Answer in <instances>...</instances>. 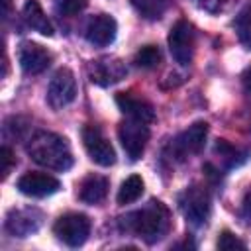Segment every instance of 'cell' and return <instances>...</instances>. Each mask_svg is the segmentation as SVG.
Listing matches in <instances>:
<instances>
[{
  "label": "cell",
  "mask_w": 251,
  "mask_h": 251,
  "mask_svg": "<svg viewBox=\"0 0 251 251\" xmlns=\"http://www.w3.org/2000/svg\"><path fill=\"white\" fill-rule=\"evenodd\" d=\"M0 161H2V178H6V176L12 173V167H14V163H16V159H14L10 147L4 145V147L0 149Z\"/></svg>",
  "instance_id": "cell-26"
},
{
  "label": "cell",
  "mask_w": 251,
  "mask_h": 251,
  "mask_svg": "<svg viewBox=\"0 0 251 251\" xmlns=\"http://www.w3.org/2000/svg\"><path fill=\"white\" fill-rule=\"evenodd\" d=\"M206 137H208V124L206 122H194L188 129H184L182 133H178L173 139L171 151L178 161H182L190 155L200 153L204 149Z\"/></svg>",
  "instance_id": "cell-8"
},
{
  "label": "cell",
  "mask_w": 251,
  "mask_h": 251,
  "mask_svg": "<svg viewBox=\"0 0 251 251\" xmlns=\"http://www.w3.org/2000/svg\"><path fill=\"white\" fill-rule=\"evenodd\" d=\"M24 20H25V24L31 27V29H35V31H39L41 35H53V24H51V20L45 16V12H43V8H41V4L37 2V0H27L25 4H24Z\"/></svg>",
  "instance_id": "cell-17"
},
{
  "label": "cell",
  "mask_w": 251,
  "mask_h": 251,
  "mask_svg": "<svg viewBox=\"0 0 251 251\" xmlns=\"http://www.w3.org/2000/svg\"><path fill=\"white\" fill-rule=\"evenodd\" d=\"M27 155L41 167L51 171H69L73 167V153L65 137L51 133V131H35L27 145Z\"/></svg>",
  "instance_id": "cell-2"
},
{
  "label": "cell",
  "mask_w": 251,
  "mask_h": 251,
  "mask_svg": "<svg viewBox=\"0 0 251 251\" xmlns=\"http://www.w3.org/2000/svg\"><path fill=\"white\" fill-rule=\"evenodd\" d=\"M116 104L122 110V114H126L131 120H137V122H143V124H151L155 120L153 106L147 100L135 96L133 92H120V94H116Z\"/></svg>",
  "instance_id": "cell-15"
},
{
  "label": "cell",
  "mask_w": 251,
  "mask_h": 251,
  "mask_svg": "<svg viewBox=\"0 0 251 251\" xmlns=\"http://www.w3.org/2000/svg\"><path fill=\"white\" fill-rule=\"evenodd\" d=\"M53 233L57 235L59 241H63L69 247H78L88 239L90 233V220L84 214L78 212H69L65 216H61L55 226H53Z\"/></svg>",
  "instance_id": "cell-3"
},
{
  "label": "cell",
  "mask_w": 251,
  "mask_h": 251,
  "mask_svg": "<svg viewBox=\"0 0 251 251\" xmlns=\"http://www.w3.org/2000/svg\"><path fill=\"white\" fill-rule=\"evenodd\" d=\"M233 2H237V0H198V4H200L204 10L212 12V14H218V12L227 10Z\"/></svg>",
  "instance_id": "cell-25"
},
{
  "label": "cell",
  "mask_w": 251,
  "mask_h": 251,
  "mask_svg": "<svg viewBox=\"0 0 251 251\" xmlns=\"http://www.w3.org/2000/svg\"><path fill=\"white\" fill-rule=\"evenodd\" d=\"M76 98V78L71 69H59L49 86H47V102L51 108L61 110L69 106Z\"/></svg>",
  "instance_id": "cell-7"
},
{
  "label": "cell",
  "mask_w": 251,
  "mask_h": 251,
  "mask_svg": "<svg viewBox=\"0 0 251 251\" xmlns=\"http://www.w3.org/2000/svg\"><path fill=\"white\" fill-rule=\"evenodd\" d=\"M194 45H196V31L192 24H188L186 20H178L169 31V51L173 59L182 67L190 65L194 57Z\"/></svg>",
  "instance_id": "cell-4"
},
{
  "label": "cell",
  "mask_w": 251,
  "mask_h": 251,
  "mask_svg": "<svg viewBox=\"0 0 251 251\" xmlns=\"http://www.w3.org/2000/svg\"><path fill=\"white\" fill-rule=\"evenodd\" d=\"M118 137L122 141V147L126 151V155L131 159V161H137L143 151H145V145L149 141V127L147 124L143 122H137V120H131L127 118L126 122L120 124L118 127Z\"/></svg>",
  "instance_id": "cell-5"
},
{
  "label": "cell",
  "mask_w": 251,
  "mask_h": 251,
  "mask_svg": "<svg viewBox=\"0 0 251 251\" xmlns=\"http://www.w3.org/2000/svg\"><path fill=\"white\" fill-rule=\"evenodd\" d=\"M108 194V178L102 175H88L78 188V198L84 204H100Z\"/></svg>",
  "instance_id": "cell-16"
},
{
  "label": "cell",
  "mask_w": 251,
  "mask_h": 251,
  "mask_svg": "<svg viewBox=\"0 0 251 251\" xmlns=\"http://www.w3.org/2000/svg\"><path fill=\"white\" fill-rule=\"evenodd\" d=\"M116 31H118L116 20L108 14H98L88 20V24L84 27V37L90 45L106 47L116 39Z\"/></svg>",
  "instance_id": "cell-13"
},
{
  "label": "cell",
  "mask_w": 251,
  "mask_h": 251,
  "mask_svg": "<svg viewBox=\"0 0 251 251\" xmlns=\"http://www.w3.org/2000/svg\"><path fill=\"white\" fill-rule=\"evenodd\" d=\"M61 188V182L47 175V173H37V171H31V173H25L18 178V190L25 196H31V198H45V196H51L55 194L57 190Z\"/></svg>",
  "instance_id": "cell-11"
},
{
  "label": "cell",
  "mask_w": 251,
  "mask_h": 251,
  "mask_svg": "<svg viewBox=\"0 0 251 251\" xmlns=\"http://www.w3.org/2000/svg\"><path fill=\"white\" fill-rule=\"evenodd\" d=\"M237 35H239V41L247 49H251V16L249 14H243L237 20Z\"/></svg>",
  "instance_id": "cell-23"
},
{
  "label": "cell",
  "mask_w": 251,
  "mask_h": 251,
  "mask_svg": "<svg viewBox=\"0 0 251 251\" xmlns=\"http://www.w3.org/2000/svg\"><path fill=\"white\" fill-rule=\"evenodd\" d=\"M218 249H245V243L237 239L231 231H222L218 237Z\"/></svg>",
  "instance_id": "cell-24"
},
{
  "label": "cell",
  "mask_w": 251,
  "mask_h": 251,
  "mask_svg": "<svg viewBox=\"0 0 251 251\" xmlns=\"http://www.w3.org/2000/svg\"><path fill=\"white\" fill-rule=\"evenodd\" d=\"M178 204H180V210H182L186 222L192 226H202L210 216V196L198 184L186 188L180 194Z\"/></svg>",
  "instance_id": "cell-6"
},
{
  "label": "cell",
  "mask_w": 251,
  "mask_h": 251,
  "mask_svg": "<svg viewBox=\"0 0 251 251\" xmlns=\"http://www.w3.org/2000/svg\"><path fill=\"white\" fill-rule=\"evenodd\" d=\"M127 69L118 57H100L88 65V76L98 86H112L126 78Z\"/></svg>",
  "instance_id": "cell-10"
},
{
  "label": "cell",
  "mask_w": 251,
  "mask_h": 251,
  "mask_svg": "<svg viewBox=\"0 0 251 251\" xmlns=\"http://www.w3.org/2000/svg\"><path fill=\"white\" fill-rule=\"evenodd\" d=\"M241 82H243L245 92H247V94H251V67H249V69H245V73H243V76H241Z\"/></svg>",
  "instance_id": "cell-27"
},
{
  "label": "cell",
  "mask_w": 251,
  "mask_h": 251,
  "mask_svg": "<svg viewBox=\"0 0 251 251\" xmlns=\"http://www.w3.org/2000/svg\"><path fill=\"white\" fill-rule=\"evenodd\" d=\"M120 226L122 229L137 235L145 243H157L171 229V214L163 202L151 200L147 206L124 216L120 220Z\"/></svg>",
  "instance_id": "cell-1"
},
{
  "label": "cell",
  "mask_w": 251,
  "mask_h": 251,
  "mask_svg": "<svg viewBox=\"0 0 251 251\" xmlns=\"http://www.w3.org/2000/svg\"><path fill=\"white\" fill-rule=\"evenodd\" d=\"M129 2L133 10L145 20H159L169 8V0H129Z\"/></svg>",
  "instance_id": "cell-18"
},
{
  "label": "cell",
  "mask_w": 251,
  "mask_h": 251,
  "mask_svg": "<svg viewBox=\"0 0 251 251\" xmlns=\"http://www.w3.org/2000/svg\"><path fill=\"white\" fill-rule=\"evenodd\" d=\"M216 153L222 157V161H226L227 167H237L247 159V151H239L237 147L229 145L226 139H220L216 143Z\"/></svg>",
  "instance_id": "cell-20"
},
{
  "label": "cell",
  "mask_w": 251,
  "mask_h": 251,
  "mask_svg": "<svg viewBox=\"0 0 251 251\" xmlns=\"http://www.w3.org/2000/svg\"><path fill=\"white\" fill-rule=\"evenodd\" d=\"M43 222V214L35 208L14 210L6 218V231L14 237H27L39 229Z\"/></svg>",
  "instance_id": "cell-12"
},
{
  "label": "cell",
  "mask_w": 251,
  "mask_h": 251,
  "mask_svg": "<svg viewBox=\"0 0 251 251\" xmlns=\"http://www.w3.org/2000/svg\"><path fill=\"white\" fill-rule=\"evenodd\" d=\"M133 63H135L137 67H141V69H155V67L161 63V51H159V47H155V45H145V47H141V49L135 53Z\"/></svg>",
  "instance_id": "cell-21"
},
{
  "label": "cell",
  "mask_w": 251,
  "mask_h": 251,
  "mask_svg": "<svg viewBox=\"0 0 251 251\" xmlns=\"http://www.w3.org/2000/svg\"><path fill=\"white\" fill-rule=\"evenodd\" d=\"M10 8H12V0H2V18L4 20L10 16Z\"/></svg>",
  "instance_id": "cell-28"
},
{
  "label": "cell",
  "mask_w": 251,
  "mask_h": 251,
  "mask_svg": "<svg viewBox=\"0 0 251 251\" xmlns=\"http://www.w3.org/2000/svg\"><path fill=\"white\" fill-rule=\"evenodd\" d=\"M143 194V180L139 175L127 176L118 190V204H131Z\"/></svg>",
  "instance_id": "cell-19"
},
{
  "label": "cell",
  "mask_w": 251,
  "mask_h": 251,
  "mask_svg": "<svg viewBox=\"0 0 251 251\" xmlns=\"http://www.w3.org/2000/svg\"><path fill=\"white\" fill-rule=\"evenodd\" d=\"M18 59H20V67L24 73L27 75H39L43 73L49 63H51V53L37 45V43H31V41H25L20 45V53H18Z\"/></svg>",
  "instance_id": "cell-14"
},
{
  "label": "cell",
  "mask_w": 251,
  "mask_h": 251,
  "mask_svg": "<svg viewBox=\"0 0 251 251\" xmlns=\"http://www.w3.org/2000/svg\"><path fill=\"white\" fill-rule=\"evenodd\" d=\"M82 143L90 159L100 167H110L116 161V151L112 143L104 137L100 127L96 126H84L82 127Z\"/></svg>",
  "instance_id": "cell-9"
},
{
  "label": "cell",
  "mask_w": 251,
  "mask_h": 251,
  "mask_svg": "<svg viewBox=\"0 0 251 251\" xmlns=\"http://www.w3.org/2000/svg\"><path fill=\"white\" fill-rule=\"evenodd\" d=\"M55 2V8L59 14H65V16H75L78 12H82L88 4V0H53Z\"/></svg>",
  "instance_id": "cell-22"
}]
</instances>
